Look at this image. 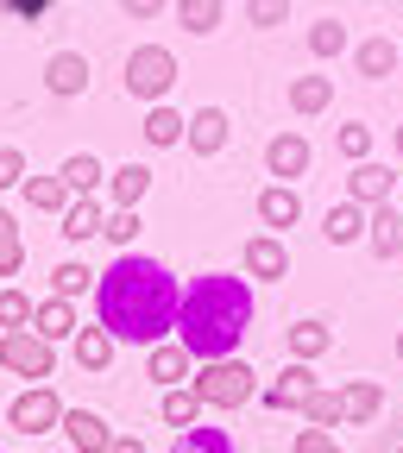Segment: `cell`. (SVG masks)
I'll return each mask as SVG.
<instances>
[{"instance_id":"obj_45","label":"cell","mask_w":403,"mask_h":453,"mask_svg":"<svg viewBox=\"0 0 403 453\" xmlns=\"http://www.w3.org/2000/svg\"><path fill=\"white\" fill-rule=\"evenodd\" d=\"M397 359H403V334H397Z\"/></svg>"},{"instance_id":"obj_35","label":"cell","mask_w":403,"mask_h":453,"mask_svg":"<svg viewBox=\"0 0 403 453\" xmlns=\"http://www.w3.org/2000/svg\"><path fill=\"white\" fill-rule=\"evenodd\" d=\"M32 309H38V303H32L26 290H0V327H7V334H26V327H32Z\"/></svg>"},{"instance_id":"obj_1","label":"cell","mask_w":403,"mask_h":453,"mask_svg":"<svg viewBox=\"0 0 403 453\" xmlns=\"http://www.w3.org/2000/svg\"><path fill=\"white\" fill-rule=\"evenodd\" d=\"M177 309H183V283L170 277L158 258L145 252H120L101 283H95V315L113 340H133V347H164L177 334Z\"/></svg>"},{"instance_id":"obj_13","label":"cell","mask_w":403,"mask_h":453,"mask_svg":"<svg viewBox=\"0 0 403 453\" xmlns=\"http://www.w3.org/2000/svg\"><path fill=\"white\" fill-rule=\"evenodd\" d=\"M297 220H303V196L297 189H283V183L259 189V226L265 234H283V226H297Z\"/></svg>"},{"instance_id":"obj_10","label":"cell","mask_w":403,"mask_h":453,"mask_svg":"<svg viewBox=\"0 0 403 453\" xmlns=\"http://www.w3.org/2000/svg\"><path fill=\"white\" fill-rule=\"evenodd\" d=\"M227 139H234V127H227V107H196V113H190V133H183V145H190L196 157L227 151Z\"/></svg>"},{"instance_id":"obj_42","label":"cell","mask_w":403,"mask_h":453,"mask_svg":"<svg viewBox=\"0 0 403 453\" xmlns=\"http://www.w3.org/2000/svg\"><path fill=\"white\" fill-rule=\"evenodd\" d=\"M7 13H13V19H50V0H13Z\"/></svg>"},{"instance_id":"obj_38","label":"cell","mask_w":403,"mask_h":453,"mask_svg":"<svg viewBox=\"0 0 403 453\" xmlns=\"http://www.w3.org/2000/svg\"><path fill=\"white\" fill-rule=\"evenodd\" d=\"M7 189H26V151L19 145H0V196Z\"/></svg>"},{"instance_id":"obj_8","label":"cell","mask_w":403,"mask_h":453,"mask_svg":"<svg viewBox=\"0 0 403 453\" xmlns=\"http://www.w3.org/2000/svg\"><path fill=\"white\" fill-rule=\"evenodd\" d=\"M315 390H322V384H315V365H297V359H291V365L265 384V410H283V416L297 410V416H303V403H309Z\"/></svg>"},{"instance_id":"obj_40","label":"cell","mask_w":403,"mask_h":453,"mask_svg":"<svg viewBox=\"0 0 403 453\" xmlns=\"http://www.w3.org/2000/svg\"><path fill=\"white\" fill-rule=\"evenodd\" d=\"M297 453H347V447H340L334 434H322V428H303L297 434Z\"/></svg>"},{"instance_id":"obj_16","label":"cell","mask_w":403,"mask_h":453,"mask_svg":"<svg viewBox=\"0 0 403 453\" xmlns=\"http://www.w3.org/2000/svg\"><path fill=\"white\" fill-rule=\"evenodd\" d=\"M64 434H70L76 453H107L113 447V428L101 422V410H70L64 416Z\"/></svg>"},{"instance_id":"obj_33","label":"cell","mask_w":403,"mask_h":453,"mask_svg":"<svg viewBox=\"0 0 403 453\" xmlns=\"http://www.w3.org/2000/svg\"><path fill=\"white\" fill-rule=\"evenodd\" d=\"M19 265H26V246H19V220L0 208V277H19Z\"/></svg>"},{"instance_id":"obj_18","label":"cell","mask_w":403,"mask_h":453,"mask_svg":"<svg viewBox=\"0 0 403 453\" xmlns=\"http://www.w3.org/2000/svg\"><path fill=\"white\" fill-rule=\"evenodd\" d=\"M190 365H196V359L177 347V340H164V347H151V359H145V378H151V384H164V390H183Z\"/></svg>"},{"instance_id":"obj_22","label":"cell","mask_w":403,"mask_h":453,"mask_svg":"<svg viewBox=\"0 0 403 453\" xmlns=\"http://www.w3.org/2000/svg\"><path fill=\"white\" fill-rule=\"evenodd\" d=\"M340 410H347V422H372L384 410V390L372 378H347V384H340Z\"/></svg>"},{"instance_id":"obj_17","label":"cell","mask_w":403,"mask_h":453,"mask_svg":"<svg viewBox=\"0 0 403 453\" xmlns=\"http://www.w3.org/2000/svg\"><path fill=\"white\" fill-rule=\"evenodd\" d=\"M145 189H151V170L145 164H120L107 177V196H113V214H139V202H145Z\"/></svg>"},{"instance_id":"obj_46","label":"cell","mask_w":403,"mask_h":453,"mask_svg":"<svg viewBox=\"0 0 403 453\" xmlns=\"http://www.w3.org/2000/svg\"><path fill=\"white\" fill-rule=\"evenodd\" d=\"M397 76H403V70H397Z\"/></svg>"},{"instance_id":"obj_20","label":"cell","mask_w":403,"mask_h":453,"mask_svg":"<svg viewBox=\"0 0 403 453\" xmlns=\"http://www.w3.org/2000/svg\"><path fill=\"white\" fill-rule=\"evenodd\" d=\"M322 234H328V246H353V240L366 234V208H360V202H334V208L322 214Z\"/></svg>"},{"instance_id":"obj_24","label":"cell","mask_w":403,"mask_h":453,"mask_svg":"<svg viewBox=\"0 0 403 453\" xmlns=\"http://www.w3.org/2000/svg\"><path fill=\"white\" fill-rule=\"evenodd\" d=\"M101 226H107V214H101V196H76L70 202V214H64V240H95L101 234Z\"/></svg>"},{"instance_id":"obj_43","label":"cell","mask_w":403,"mask_h":453,"mask_svg":"<svg viewBox=\"0 0 403 453\" xmlns=\"http://www.w3.org/2000/svg\"><path fill=\"white\" fill-rule=\"evenodd\" d=\"M107 453H145V441H133V434H113V447Z\"/></svg>"},{"instance_id":"obj_41","label":"cell","mask_w":403,"mask_h":453,"mask_svg":"<svg viewBox=\"0 0 403 453\" xmlns=\"http://www.w3.org/2000/svg\"><path fill=\"white\" fill-rule=\"evenodd\" d=\"M283 13H291L283 0H252V7H246V19H252V26H277Z\"/></svg>"},{"instance_id":"obj_21","label":"cell","mask_w":403,"mask_h":453,"mask_svg":"<svg viewBox=\"0 0 403 453\" xmlns=\"http://www.w3.org/2000/svg\"><path fill=\"white\" fill-rule=\"evenodd\" d=\"M32 334H38V340H64V334H76V303L44 296V303L32 309Z\"/></svg>"},{"instance_id":"obj_25","label":"cell","mask_w":403,"mask_h":453,"mask_svg":"<svg viewBox=\"0 0 403 453\" xmlns=\"http://www.w3.org/2000/svg\"><path fill=\"white\" fill-rule=\"evenodd\" d=\"M57 177H64L70 196H101V157H95V151H76V157H64Z\"/></svg>"},{"instance_id":"obj_44","label":"cell","mask_w":403,"mask_h":453,"mask_svg":"<svg viewBox=\"0 0 403 453\" xmlns=\"http://www.w3.org/2000/svg\"><path fill=\"white\" fill-rule=\"evenodd\" d=\"M397 157H403V127H397Z\"/></svg>"},{"instance_id":"obj_27","label":"cell","mask_w":403,"mask_h":453,"mask_svg":"<svg viewBox=\"0 0 403 453\" xmlns=\"http://www.w3.org/2000/svg\"><path fill=\"white\" fill-rule=\"evenodd\" d=\"M139 133H145L151 145H183V133H190V113H177V107H151Z\"/></svg>"},{"instance_id":"obj_19","label":"cell","mask_w":403,"mask_h":453,"mask_svg":"<svg viewBox=\"0 0 403 453\" xmlns=\"http://www.w3.org/2000/svg\"><path fill=\"white\" fill-rule=\"evenodd\" d=\"M283 347H291L297 365H315V359L334 347V327H328V321H297L291 334H283Z\"/></svg>"},{"instance_id":"obj_12","label":"cell","mask_w":403,"mask_h":453,"mask_svg":"<svg viewBox=\"0 0 403 453\" xmlns=\"http://www.w3.org/2000/svg\"><path fill=\"white\" fill-rule=\"evenodd\" d=\"M44 88H50L57 101H76V95L89 88V57H82V50H57L50 64H44Z\"/></svg>"},{"instance_id":"obj_7","label":"cell","mask_w":403,"mask_h":453,"mask_svg":"<svg viewBox=\"0 0 403 453\" xmlns=\"http://www.w3.org/2000/svg\"><path fill=\"white\" fill-rule=\"evenodd\" d=\"M309 164H315V145H309L303 133H277V139L265 145V170H271L283 189H291L297 177H309Z\"/></svg>"},{"instance_id":"obj_6","label":"cell","mask_w":403,"mask_h":453,"mask_svg":"<svg viewBox=\"0 0 403 453\" xmlns=\"http://www.w3.org/2000/svg\"><path fill=\"white\" fill-rule=\"evenodd\" d=\"M0 365H7L13 378L44 384V378L57 372V353H50V340H38V334L26 327V334H0Z\"/></svg>"},{"instance_id":"obj_11","label":"cell","mask_w":403,"mask_h":453,"mask_svg":"<svg viewBox=\"0 0 403 453\" xmlns=\"http://www.w3.org/2000/svg\"><path fill=\"white\" fill-rule=\"evenodd\" d=\"M240 258H246V277H259V283L291 277V252H283V240H277V234H252Z\"/></svg>"},{"instance_id":"obj_15","label":"cell","mask_w":403,"mask_h":453,"mask_svg":"<svg viewBox=\"0 0 403 453\" xmlns=\"http://www.w3.org/2000/svg\"><path fill=\"white\" fill-rule=\"evenodd\" d=\"M366 246H372V258H403V208L397 202H384V208H372L366 214Z\"/></svg>"},{"instance_id":"obj_2","label":"cell","mask_w":403,"mask_h":453,"mask_svg":"<svg viewBox=\"0 0 403 453\" xmlns=\"http://www.w3.org/2000/svg\"><path fill=\"white\" fill-rule=\"evenodd\" d=\"M252 327V283L227 277V271H202L183 283V309H177V347L202 365L214 359H240V340Z\"/></svg>"},{"instance_id":"obj_9","label":"cell","mask_w":403,"mask_h":453,"mask_svg":"<svg viewBox=\"0 0 403 453\" xmlns=\"http://www.w3.org/2000/svg\"><path fill=\"white\" fill-rule=\"evenodd\" d=\"M391 189H397V170H391V164H378V157H372V164H353V177H347V202H360V208L372 214V208H384V202H391Z\"/></svg>"},{"instance_id":"obj_30","label":"cell","mask_w":403,"mask_h":453,"mask_svg":"<svg viewBox=\"0 0 403 453\" xmlns=\"http://www.w3.org/2000/svg\"><path fill=\"white\" fill-rule=\"evenodd\" d=\"M303 422L322 428V434H334L340 422H347V410H340V390H315L309 403H303Z\"/></svg>"},{"instance_id":"obj_26","label":"cell","mask_w":403,"mask_h":453,"mask_svg":"<svg viewBox=\"0 0 403 453\" xmlns=\"http://www.w3.org/2000/svg\"><path fill=\"white\" fill-rule=\"evenodd\" d=\"M328 107H334V82L328 76H297L291 82V113L309 120V113H328Z\"/></svg>"},{"instance_id":"obj_29","label":"cell","mask_w":403,"mask_h":453,"mask_svg":"<svg viewBox=\"0 0 403 453\" xmlns=\"http://www.w3.org/2000/svg\"><path fill=\"white\" fill-rule=\"evenodd\" d=\"M95 283H101V271H89V265H76V258H70V265H57V271H50V296L76 303L82 290H95Z\"/></svg>"},{"instance_id":"obj_36","label":"cell","mask_w":403,"mask_h":453,"mask_svg":"<svg viewBox=\"0 0 403 453\" xmlns=\"http://www.w3.org/2000/svg\"><path fill=\"white\" fill-rule=\"evenodd\" d=\"M177 19H183V32H196V38H208L227 13L214 7V0H183V7H177Z\"/></svg>"},{"instance_id":"obj_3","label":"cell","mask_w":403,"mask_h":453,"mask_svg":"<svg viewBox=\"0 0 403 453\" xmlns=\"http://www.w3.org/2000/svg\"><path fill=\"white\" fill-rule=\"evenodd\" d=\"M190 390L208 410H240V403H252V365L246 359H214L190 378Z\"/></svg>"},{"instance_id":"obj_5","label":"cell","mask_w":403,"mask_h":453,"mask_svg":"<svg viewBox=\"0 0 403 453\" xmlns=\"http://www.w3.org/2000/svg\"><path fill=\"white\" fill-rule=\"evenodd\" d=\"M64 416H70V403H64L50 384H26V390L13 396V410H7V428H19V434H50V428H64Z\"/></svg>"},{"instance_id":"obj_39","label":"cell","mask_w":403,"mask_h":453,"mask_svg":"<svg viewBox=\"0 0 403 453\" xmlns=\"http://www.w3.org/2000/svg\"><path fill=\"white\" fill-rule=\"evenodd\" d=\"M101 240H113V246L127 252V246L139 240V214H107V226H101Z\"/></svg>"},{"instance_id":"obj_47","label":"cell","mask_w":403,"mask_h":453,"mask_svg":"<svg viewBox=\"0 0 403 453\" xmlns=\"http://www.w3.org/2000/svg\"><path fill=\"white\" fill-rule=\"evenodd\" d=\"M397 453H403V447H397Z\"/></svg>"},{"instance_id":"obj_37","label":"cell","mask_w":403,"mask_h":453,"mask_svg":"<svg viewBox=\"0 0 403 453\" xmlns=\"http://www.w3.org/2000/svg\"><path fill=\"white\" fill-rule=\"evenodd\" d=\"M309 50L315 57H340V50H347V26H340V19H315L309 26Z\"/></svg>"},{"instance_id":"obj_4","label":"cell","mask_w":403,"mask_h":453,"mask_svg":"<svg viewBox=\"0 0 403 453\" xmlns=\"http://www.w3.org/2000/svg\"><path fill=\"white\" fill-rule=\"evenodd\" d=\"M127 88H133L139 101L164 107V95L177 88V57H170L164 44H139V50L127 57Z\"/></svg>"},{"instance_id":"obj_32","label":"cell","mask_w":403,"mask_h":453,"mask_svg":"<svg viewBox=\"0 0 403 453\" xmlns=\"http://www.w3.org/2000/svg\"><path fill=\"white\" fill-rule=\"evenodd\" d=\"M170 453H240V447H234V434H227V428H183Z\"/></svg>"},{"instance_id":"obj_34","label":"cell","mask_w":403,"mask_h":453,"mask_svg":"<svg viewBox=\"0 0 403 453\" xmlns=\"http://www.w3.org/2000/svg\"><path fill=\"white\" fill-rule=\"evenodd\" d=\"M334 145H340V157H347V164H372V127H366V120H347V127L334 133Z\"/></svg>"},{"instance_id":"obj_14","label":"cell","mask_w":403,"mask_h":453,"mask_svg":"<svg viewBox=\"0 0 403 453\" xmlns=\"http://www.w3.org/2000/svg\"><path fill=\"white\" fill-rule=\"evenodd\" d=\"M353 70H360V76H372V82H384V76H397V70H403V50H397L384 32H372V38H360V44H353Z\"/></svg>"},{"instance_id":"obj_28","label":"cell","mask_w":403,"mask_h":453,"mask_svg":"<svg viewBox=\"0 0 403 453\" xmlns=\"http://www.w3.org/2000/svg\"><path fill=\"white\" fill-rule=\"evenodd\" d=\"M26 202L38 208V214H70V189H64V177H26Z\"/></svg>"},{"instance_id":"obj_31","label":"cell","mask_w":403,"mask_h":453,"mask_svg":"<svg viewBox=\"0 0 403 453\" xmlns=\"http://www.w3.org/2000/svg\"><path fill=\"white\" fill-rule=\"evenodd\" d=\"M158 416H164L170 428H196V422H202V396H196L190 384H183V390H164V410H158Z\"/></svg>"},{"instance_id":"obj_23","label":"cell","mask_w":403,"mask_h":453,"mask_svg":"<svg viewBox=\"0 0 403 453\" xmlns=\"http://www.w3.org/2000/svg\"><path fill=\"white\" fill-rule=\"evenodd\" d=\"M113 347H120V340H113L107 327H76V365L82 372H107L113 365Z\"/></svg>"}]
</instances>
